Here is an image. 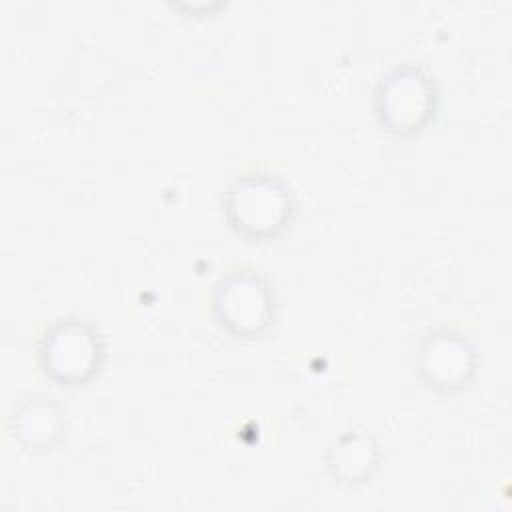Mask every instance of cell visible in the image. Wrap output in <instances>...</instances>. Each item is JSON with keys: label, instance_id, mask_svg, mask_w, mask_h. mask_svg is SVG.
<instances>
[{"label": "cell", "instance_id": "8992f818", "mask_svg": "<svg viewBox=\"0 0 512 512\" xmlns=\"http://www.w3.org/2000/svg\"><path fill=\"white\" fill-rule=\"evenodd\" d=\"M62 408L58 402L44 394H28L12 412V436L26 450H50L64 426Z\"/></svg>", "mask_w": 512, "mask_h": 512}, {"label": "cell", "instance_id": "52a82bcc", "mask_svg": "<svg viewBox=\"0 0 512 512\" xmlns=\"http://www.w3.org/2000/svg\"><path fill=\"white\" fill-rule=\"evenodd\" d=\"M380 462V448L372 434L364 430H348L340 434L326 454L330 476L344 486L366 484Z\"/></svg>", "mask_w": 512, "mask_h": 512}, {"label": "cell", "instance_id": "7a4b0ae2", "mask_svg": "<svg viewBox=\"0 0 512 512\" xmlns=\"http://www.w3.org/2000/svg\"><path fill=\"white\" fill-rule=\"evenodd\" d=\"M106 362V340L96 324L78 316L52 320L38 340V364L52 382L76 388L90 382Z\"/></svg>", "mask_w": 512, "mask_h": 512}, {"label": "cell", "instance_id": "6da1fadb", "mask_svg": "<svg viewBox=\"0 0 512 512\" xmlns=\"http://www.w3.org/2000/svg\"><path fill=\"white\" fill-rule=\"evenodd\" d=\"M296 212L298 200L290 182L264 170L236 176L222 196L228 226L248 242L280 236L290 228Z\"/></svg>", "mask_w": 512, "mask_h": 512}, {"label": "cell", "instance_id": "277c9868", "mask_svg": "<svg viewBox=\"0 0 512 512\" xmlns=\"http://www.w3.org/2000/svg\"><path fill=\"white\" fill-rule=\"evenodd\" d=\"M212 310L228 334L236 338H260L276 322L278 300L262 274L242 268L216 282Z\"/></svg>", "mask_w": 512, "mask_h": 512}, {"label": "cell", "instance_id": "5b68a950", "mask_svg": "<svg viewBox=\"0 0 512 512\" xmlns=\"http://www.w3.org/2000/svg\"><path fill=\"white\" fill-rule=\"evenodd\" d=\"M478 354L460 330L432 328L418 338L412 350V370L422 386L452 394L468 386L476 372Z\"/></svg>", "mask_w": 512, "mask_h": 512}, {"label": "cell", "instance_id": "3957f363", "mask_svg": "<svg viewBox=\"0 0 512 512\" xmlns=\"http://www.w3.org/2000/svg\"><path fill=\"white\" fill-rule=\"evenodd\" d=\"M438 88L420 64L392 66L376 84L374 110L380 126L394 136H412L434 118Z\"/></svg>", "mask_w": 512, "mask_h": 512}]
</instances>
